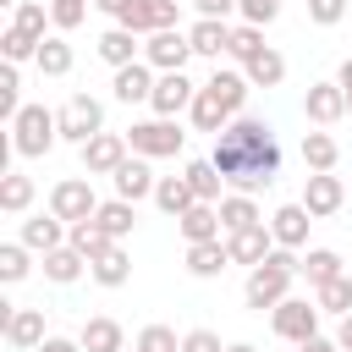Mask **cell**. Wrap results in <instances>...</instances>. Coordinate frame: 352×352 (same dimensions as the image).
<instances>
[{
    "instance_id": "obj_45",
    "label": "cell",
    "mask_w": 352,
    "mask_h": 352,
    "mask_svg": "<svg viewBox=\"0 0 352 352\" xmlns=\"http://www.w3.org/2000/svg\"><path fill=\"white\" fill-rule=\"evenodd\" d=\"M0 116H6V121L22 116V77H16L11 60H6V72H0Z\"/></svg>"
},
{
    "instance_id": "obj_39",
    "label": "cell",
    "mask_w": 352,
    "mask_h": 352,
    "mask_svg": "<svg viewBox=\"0 0 352 352\" xmlns=\"http://www.w3.org/2000/svg\"><path fill=\"white\" fill-rule=\"evenodd\" d=\"M11 28L33 33V38H50L44 28H55V22H50V6H38V0H16V6H11Z\"/></svg>"
},
{
    "instance_id": "obj_51",
    "label": "cell",
    "mask_w": 352,
    "mask_h": 352,
    "mask_svg": "<svg viewBox=\"0 0 352 352\" xmlns=\"http://www.w3.org/2000/svg\"><path fill=\"white\" fill-rule=\"evenodd\" d=\"M38 352H82V341H66V336H44Z\"/></svg>"
},
{
    "instance_id": "obj_10",
    "label": "cell",
    "mask_w": 352,
    "mask_h": 352,
    "mask_svg": "<svg viewBox=\"0 0 352 352\" xmlns=\"http://www.w3.org/2000/svg\"><path fill=\"white\" fill-rule=\"evenodd\" d=\"M226 248H231V264H264L270 253H275V231H270V220H253V226H242V231H226Z\"/></svg>"
},
{
    "instance_id": "obj_46",
    "label": "cell",
    "mask_w": 352,
    "mask_h": 352,
    "mask_svg": "<svg viewBox=\"0 0 352 352\" xmlns=\"http://www.w3.org/2000/svg\"><path fill=\"white\" fill-rule=\"evenodd\" d=\"M236 11H242V22H253V28H270V22L280 16V0H236Z\"/></svg>"
},
{
    "instance_id": "obj_26",
    "label": "cell",
    "mask_w": 352,
    "mask_h": 352,
    "mask_svg": "<svg viewBox=\"0 0 352 352\" xmlns=\"http://www.w3.org/2000/svg\"><path fill=\"white\" fill-rule=\"evenodd\" d=\"M82 270H88V258H82L72 242H60V248H50V253H44V280H55V286L82 280Z\"/></svg>"
},
{
    "instance_id": "obj_27",
    "label": "cell",
    "mask_w": 352,
    "mask_h": 352,
    "mask_svg": "<svg viewBox=\"0 0 352 352\" xmlns=\"http://www.w3.org/2000/svg\"><path fill=\"white\" fill-rule=\"evenodd\" d=\"M182 176H187V187L198 192V204H220V198H226V176H220L214 160H192Z\"/></svg>"
},
{
    "instance_id": "obj_57",
    "label": "cell",
    "mask_w": 352,
    "mask_h": 352,
    "mask_svg": "<svg viewBox=\"0 0 352 352\" xmlns=\"http://www.w3.org/2000/svg\"><path fill=\"white\" fill-rule=\"evenodd\" d=\"M121 352H138V346H121Z\"/></svg>"
},
{
    "instance_id": "obj_49",
    "label": "cell",
    "mask_w": 352,
    "mask_h": 352,
    "mask_svg": "<svg viewBox=\"0 0 352 352\" xmlns=\"http://www.w3.org/2000/svg\"><path fill=\"white\" fill-rule=\"evenodd\" d=\"M192 11H198V16H220V22H226V16L236 11V0H192Z\"/></svg>"
},
{
    "instance_id": "obj_44",
    "label": "cell",
    "mask_w": 352,
    "mask_h": 352,
    "mask_svg": "<svg viewBox=\"0 0 352 352\" xmlns=\"http://www.w3.org/2000/svg\"><path fill=\"white\" fill-rule=\"evenodd\" d=\"M50 22H55V33L82 28L88 22V0H50Z\"/></svg>"
},
{
    "instance_id": "obj_9",
    "label": "cell",
    "mask_w": 352,
    "mask_h": 352,
    "mask_svg": "<svg viewBox=\"0 0 352 352\" xmlns=\"http://www.w3.org/2000/svg\"><path fill=\"white\" fill-rule=\"evenodd\" d=\"M341 204H346L341 176H336V170H308V182H302V209H308L314 220H330Z\"/></svg>"
},
{
    "instance_id": "obj_50",
    "label": "cell",
    "mask_w": 352,
    "mask_h": 352,
    "mask_svg": "<svg viewBox=\"0 0 352 352\" xmlns=\"http://www.w3.org/2000/svg\"><path fill=\"white\" fill-rule=\"evenodd\" d=\"M297 352H341V341L336 336H308V341H297Z\"/></svg>"
},
{
    "instance_id": "obj_25",
    "label": "cell",
    "mask_w": 352,
    "mask_h": 352,
    "mask_svg": "<svg viewBox=\"0 0 352 352\" xmlns=\"http://www.w3.org/2000/svg\"><path fill=\"white\" fill-rule=\"evenodd\" d=\"M242 72H248V82H253V88H280V82H286V55L264 44L258 55H248V60H242Z\"/></svg>"
},
{
    "instance_id": "obj_21",
    "label": "cell",
    "mask_w": 352,
    "mask_h": 352,
    "mask_svg": "<svg viewBox=\"0 0 352 352\" xmlns=\"http://www.w3.org/2000/svg\"><path fill=\"white\" fill-rule=\"evenodd\" d=\"M226 264H231V248H226V236H214V242H187V275H198V280H214V275H226Z\"/></svg>"
},
{
    "instance_id": "obj_1",
    "label": "cell",
    "mask_w": 352,
    "mask_h": 352,
    "mask_svg": "<svg viewBox=\"0 0 352 352\" xmlns=\"http://www.w3.org/2000/svg\"><path fill=\"white\" fill-rule=\"evenodd\" d=\"M302 275V258L292 253V248H275L264 264H253L248 270V286H242V297H248V308H275V302H286L292 297V280Z\"/></svg>"
},
{
    "instance_id": "obj_3",
    "label": "cell",
    "mask_w": 352,
    "mask_h": 352,
    "mask_svg": "<svg viewBox=\"0 0 352 352\" xmlns=\"http://www.w3.org/2000/svg\"><path fill=\"white\" fill-rule=\"evenodd\" d=\"M126 143H132V154H143V160H170V154H182L187 132L176 126V116H148V121H132Z\"/></svg>"
},
{
    "instance_id": "obj_31",
    "label": "cell",
    "mask_w": 352,
    "mask_h": 352,
    "mask_svg": "<svg viewBox=\"0 0 352 352\" xmlns=\"http://www.w3.org/2000/svg\"><path fill=\"white\" fill-rule=\"evenodd\" d=\"M66 242H72V248H77V253H82L88 264H94L99 253H110V248H116V236H110V231H104L99 220H77V226L66 231Z\"/></svg>"
},
{
    "instance_id": "obj_23",
    "label": "cell",
    "mask_w": 352,
    "mask_h": 352,
    "mask_svg": "<svg viewBox=\"0 0 352 352\" xmlns=\"http://www.w3.org/2000/svg\"><path fill=\"white\" fill-rule=\"evenodd\" d=\"M77 341H82V352H121V346H126V330H121L110 314H94V319H82Z\"/></svg>"
},
{
    "instance_id": "obj_32",
    "label": "cell",
    "mask_w": 352,
    "mask_h": 352,
    "mask_svg": "<svg viewBox=\"0 0 352 352\" xmlns=\"http://www.w3.org/2000/svg\"><path fill=\"white\" fill-rule=\"evenodd\" d=\"M88 275H94L99 286H110V292H116V286H126V280H132V258H126V248L116 242L110 253H99V258L88 264Z\"/></svg>"
},
{
    "instance_id": "obj_7",
    "label": "cell",
    "mask_w": 352,
    "mask_h": 352,
    "mask_svg": "<svg viewBox=\"0 0 352 352\" xmlns=\"http://www.w3.org/2000/svg\"><path fill=\"white\" fill-rule=\"evenodd\" d=\"M143 60H148L154 72H187V60H192V38H187L182 28H160V33L143 38Z\"/></svg>"
},
{
    "instance_id": "obj_8",
    "label": "cell",
    "mask_w": 352,
    "mask_h": 352,
    "mask_svg": "<svg viewBox=\"0 0 352 352\" xmlns=\"http://www.w3.org/2000/svg\"><path fill=\"white\" fill-rule=\"evenodd\" d=\"M121 28H132L138 38H148L160 28H182V0H132L121 11Z\"/></svg>"
},
{
    "instance_id": "obj_2",
    "label": "cell",
    "mask_w": 352,
    "mask_h": 352,
    "mask_svg": "<svg viewBox=\"0 0 352 352\" xmlns=\"http://www.w3.org/2000/svg\"><path fill=\"white\" fill-rule=\"evenodd\" d=\"M55 143H60V116L44 110V104H22V116L11 121V154H22V160H44Z\"/></svg>"
},
{
    "instance_id": "obj_14",
    "label": "cell",
    "mask_w": 352,
    "mask_h": 352,
    "mask_svg": "<svg viewBox=\"0 0 352 352\" xmlns=\"http://www.w3.org/2000/svg\"><path fill=\"white\" fill-rule=\"evenodd\" d=\"M308 226H314V214L302 209V198H297V204H280V209L270 214L275 248H292V253H302V248H308Z\"/></svg>"
},
{
    "instance_id": "obj_36",
    "label": "cell",
    "mask_w": 352,
    "mask_h": 352,
    "mask_svg": "<svg viewBox=\"0 0 352 352\" xmlns=\"http://www.w3.org/2000/svg\"><path fill=\"white\" fill-rule=\"evenodd\" d=\"M33 66H38L44 77H66V72H72V44H66L60 33H50V38L38 44V55H33Z\"/></svg>"
},
{
    "instance_id": "obj_33",
    "label": "cell",
    "mask_w": 352,
    "mask_h": 352,
    "mask_svg": "<svg viewBox=\"0 0 352 352\" xmlns=\"http://www.w3.org/2000/svg\"><path fill=\"white\" fill-rule=\"evenodd\" d=\"M187 116H192V126H198V132H226V121H231V110H226L209 88H198V99L187 104Z\"/></svg>"
},
{
    "instance_id": "obj_41",
    "label": "cell",
    "mask_w": 352,
    "mask_h": 352,
    "mask_svg": "<svg viewBox=\"0 0 352 352\" xmlns=\"http://www.w3.org/2000/svg\"><path fill=\"white\" fill-rule=\"evenodd\" d=\"M38 44H44V38H33V33H22V28H11V22H6V33H0V50H6V60H11V66H22V60H33V55H38Z\"/></svg>"
},
{
    "instance_id": "obj_47",
    "label": "cell",
    "mask_w": 352,
    "mask_h": 352,
    "mask_svg": "<svg viewBox=\"0 0 352 352\" xmlns=\"http://www.w3.org/2000/svg\"><path fill=\"white\" fill-rule=\"evenodd\" d=\"M346 16V0H308V22H319V28H336Z\"/></svg>"
},
{
    "instance_id": "obj_55",
    "label": "cell",
    "mask_w": 352,
    "mask_h": 352,
    "mask_svg": "<svg viewBox=\"0 0 352 352\" xmlns=\"http://www.w3.org/2000/svg\"><path fill=\"white\" fill-rule=\"evenodd\" d=\"M226 352H258V346H253V341H231Z\"/></svg>"
},
{
    "instance_id": "obj_56",
    "label": "cell",
    "mask_w": 352,
    "mask_h": 352,
    "mask_svg": "<svg viewBox=\"0 0 352 352\" xmlns=\"http://www.w3.org/2000/svg\"><path fill=\"white\" fill-rule=\"evenodd\" d=\"M346 116H352V94H346Z\"/></svg>"
},
{
    "instance_id": "obj_4",
    "label": "cell",
    "mask_w": 352,
    "mask_h": 352,
    "mask_svg": "<svg viewBox=\"0 0 352 352\" xmlns=\"http://www.w3.org/2000/svg\"><path fill=\"white\" fill-rule=\"evenodd\" d=\"M55 116H60V138H66V143H77V148H82L88 138H99V132H104V104H99L94 94H72Z\"/></svg>"
},
{
    "instance_id": "obj_12",
    "label": "cell",
    "mask_w": 352,
    "mask_h": 352,
    "mask_svg": "<svg viewBox=\"0 0 352 352\" xmlns=\"http://www.w3.org/2000/svg\"><path fill=\"white\" fill-rule=\"evenodd\" d=\"M302 116H308L314 126H336V121L346 116V88H341V82H308Z\"/></svg>"
},
{
    "instance_id": "obj_52",
    "label": "cell",
    "mask_w": 352,
    "mask_h": 352,
    "mask_svg": "<svg viewBox=\"0 0 352 352\" xmlns=\"http://www.w3.org/2000/svg\"><path fill=\"white\" fill-rule=\"evenodd\" d=\"M336 341H341V352H352V314H341V324H336Z\"/></svg>"
},
{
    "instance_id": "obj_38",
    "label": "cell",
    "mask_w": 352,
    "mask_h": 352,
    "mask_svg": "<svg viewBox=\"0 0 352 352\" xmlns=\"http://www.w3.org/2000/svg\"><path fill=\"white\" fill-rule=\"evenodd\" d=\"M314 302L324 308V314H352V275H336V280H324V286H314Z\"/></svg>"
},
{
    "instance_id": "obj_11",
    "label": "cell",
    "mask_w": 352,
    "mask_h": 352,
    "mask_svg": "<svg viewBox=\"0 0 352 352\" xmlns=\"http://www.w3.org/2000/svg\"><path fill=\"white\" fill-rule=\"evenodd\" d=\"M192 99H198V88L187 82V72H160L154 77V94H148V110L154 116H182Z\"/></svg>"
},
{
    "instance_id": "obj_6",
    "label": "cell",
    "mask_w": 352,
    "mask_h": 352,
    "mask_svg": "<svg viewBox=\"0 0 352 352\" xmlns=\"http://www.w3.org/2000/svg\"><path fill=\"white\" fill-rule=\"evenodd\" d=\"M50 214H60L66 226L94 220V214H99V198H94L88 176H66V182H55V187H50Z\"/></svg>"
},
{
    "instance_id": "obj_48",
    "label": "cell",
    "mask_w": 352,
    "mask_h": 352,
    "mask_svg": "<svg viewBox=\"0 0 352 352\" xmlns=\"http://www.w3.org/2000/svg\"><path fill=\"white\" fill-rule=\"evenodd\" d=\"M182 352H226V346H220V336H214V330H204V324H198V330H187V336H182Z\"/></svg>"
},
{
    "instance_id": "obj_34",
    "label": "cell",
    "mask_w": 352,
    "mask_h": 352,
    "mask_svg": "<svg viewBox=\"0 0 352 352\" xmlns=\"http://www.w3.org/2000/svg\"><path fill=\"white\" fill-rule=\"evenodd\" d=\"M94 220H99V226L121 242V236H132V226H138V204H126V198H104Z\"/></svg>"
},
{
    "instance_id": "obj_43",
    "label": "cell",
    "mask_w": 352,
    "mask_h": 352,
    "mask_svg": "<svg viewBox=\"0 0 352 352\" xmlns=\"http://www.w3.org/2000/svg\"><path fill=\"white\" fill-rule=\"evenodd\" d=\"M132 346H138V352H182V336H176L170 324H143Z\"/></svg>"
},
{
    "instance_id": "obj_35",
    "label": "cell",
    "mask_w": 352,
    "mask_h": 352,
    "mask_svg": "<svg viewBox=\"0 0 352 352\" xmlns=\"http://www.w3.org/2000/svg\"><path fill=\"white\" fill-rule=\"evenodd\" d=\"M302 275H308V286H324V280L346 275V264H341L336 248H308V253H302Z\"/></svg>"
},
{
    "instance_id": "obj_20",
    "label": "cell",
    "mask_w": 352,
    "mask_h": 352,
    "mask_svg": "<svg viewBox=\"0 0 352 352\" xmlns=\"http://www.w3.org/2000/svg\"><path fill=\"white\" fill-rule=\"evenodd\" d=\"M66 231H72V226H66L60 214H28V220H22V231H16V242H28L33 253H50V248H60V242H66Z\"/></svg>"
},
{
    "instance_id": "obj_19",
    "label": "cell",
    "mask_w": 352,
    "mask_h": 352,
    "mask_svg": "<svg viewBox=\"0 0 352 352\" xmlns=\"http://www.w3.org/2000/svg\"><path fill=\"white\" fill-rule=\"evenodd\" d=\"M204 88H209V94H214V99H220L231 116H242V110H248V94H253L248 72H231V66H214V77H209Z\"/></svg>"
},
{
    "instance_id": "obj_42",
    "label": "cell",
    "mask_w": 352,
    "mask_h": 352,
    "mask_svg": "<svg viewBox=\"0 0 352 352\" xmlns=\"http://www.w3.org/2000/svg\"><path fill=\"white\" fill-rule=\"evenodd\" d=\"M264 50V28H253V22H236L231 28V44H226V55L231 60H248V55H258Z\"/></svg>"
},
{
    "instance_id": "obj_37",
    "label": "cell",
    "mask_w": 352,
    "mask_h": 352,
    "mask_svg": "<svg viewBox=\"0 0 352 352\" xmlns=\"http://www.w3.org/2000/svg\"><path fill=\"white\" fill-rule=\"evenodd\" d=\"M253 220H264L258 204H253V192H226V198H220V226H226V231H242V226H253Z\"/></svg>"
},
{
    "instance_id": "obj_30",
    "label": "cell",
    "mask_w": 352,
    "mask_h": 352,
    "mask_svg": "<svg viewBox=\"0 0 352 352\" xmlns=\"http://www.w3.org/2000/svg\"><path fill=\"white\" fill-rule=\"evenodd\" d=\"M336 160H341V143H336L324 126L302 132V165H308V170H336Z\"/></svg>"
},
{
    "instance_id": "obj_15",
    "label": "cell",
    "mask_w": 352,
    "mask_h": 352,
    "mask_svg": "<svg viewBox=\"0 0 352 352\" xmlns=\"http://www.w3.org/2000/svg\"><path fill=\"white\" fill-rule=\"evenodd\" d=\"M154 66L148 60H132V66H116V77H110V88H116V99L121 104H148V94H154Z\"/></svg>"
},
{
    "instance_id": "obj_28",
    "label": "cell",
    "mask_w": 352,
    "mask_h": 352,
    "mask_svg": "<svg viewBox=\"0 0 352 352\" xmlns=\"http://www.w3.org/2000/svg\"><path fill=\"white\" fill-rule=\"evenodd\" d=\"M154 204H160L170 220H182V214L198 204V192L187 187V176H160V182H154Z\"/></svg>"
},
{
    "instance_id": "obj_53",
    "label": "cell",
    "mask_w": 352,
    "mask_h": 352,
    "mask_svg": "<svg viewBox=\"0 0 352 352\" xmlns=\"http://www.w3.org/2000/svg\"><path fill=\"white\" fill-rule=\"evenodd\" d=\"M94 6H99V11H104V16H116V22H121V11H126V6H132V0H94Z\"/></svg>"
},
{
    "instance_id": "obj_54",
    "label": "cell",
    "mask_w": 352,
    "mask_h": 352,
    "mask_svg": "<svg viewBox=\"0 0 352 352\" xmlns=\"http://www.w3.org/2000/svg\"><path fill=\"white\" fill-rule=\"evenodd\" d=\"M336 82H341V88H346V94H352V55H346V60H341V72H336Z\"/></svg>"
},
{
    "instance_id": "obj_16",
    "label": "cell",
    "mask_w": 352,
    "mask_h": 352,
    "mask_svg": "<svg viewBox=\"0 0 352 352\" xmlns=\"http://www.w3.org/2000/svg\"><path fill=\"white\" fill-rule=\"evenodd\" d=\"M110 182H116V198L138 204V198H154V182H160V176L148 170V160H143V154H126V160H121V170H116Z\"/></svg>"
},
{
    "instance_id": "obj_40",
    "label": "cell",
    "mask_w": 352,
    "mask_h": 352,
    "mask_svg": "<svg viewBox=\"0 0 352 352\" xmlns=\"http://www.w3.org/2000/svg\"><path fill=\"white\" fill-rule=\"evenodd\" d=\"M28 253H33L28 242H0V280H6V286L28 280V270H33V264H28Z\"/></svg>"
},
{
    "instance_id": "obj_5",
    "label": "cell",
    "mask_w": 352,
    "mask_h": 352,
    "mask_svg": "<svg viewBox=\"0 0 352 352\" xmlns=\"http://www.w3.org/2000/svg\"><path fill=\"white\" fill-rule=\"evenodd\" d=\"M319 319H324V308L319 302H308V297H286V302H275L270 308V324H275V336L280 341H308V336H319Z\"/></svg>"
},
{
    "instance_id": "obj_29",
    "label": "cell",
    "mask_w": 352,
    "mask_h": 352,
    "mask_svg": "<svg viewBox=\"0 0 352 352\" xmlns=\"http://www.w3.org/2000/svg\"><path fill=\"white\" fill-rule=\"evenodd\" d=\"M176 226H182V236H187V242H214V236L226 231V226H220V204H192Z\"/></svg>"
},
{
    "instance_id": "obj_18",
    "label": "cell",
    "mask_w": 352,
    "mask_h": 352,
    "mask_svg": "<svg viewBox=\"0 0 352 352\" xmlns=\"http://www.w3.org/2000/svg\"><path fill=\"white\" fill-rule=\"evenodd\" d=\"M99 60H104V66H132V60H143V38L116 22V28L99 33Z\"/></svg>"
},
{
    "instance_id": "obj_13",
    "label": "cell",
    "mask_w": 352,
    "mask_h": 352,
    "mask_svg": "<svg viewBox=\"0 0 352 352\" xmlns=\"http://www.w3.org/2000/svg\"><path fill=\"white\" fill-rule=\"evenodd\" d=\"M126 138H116V132H99V138H88L82 143V170L88 176H116L121 170V160H126Z\"/></svg>"
},
{
    "instance_id": "obj_22",
    "label": "cell",
    "mask_w": 352,
    "mask_h": 352,
    "mask_svg": "<svg viewBox=\"0 0 352 352\" xmlns=\"http://www.w3.org/2000/svg\"><path fill=\"white\" fill-rule=\"evenodd\" d=\"M187 38H192V55L220 60V55H226V44H231V22H220V16H198V22L187 28Z\"/></svg>"
},
{
    "instance_id": "obj_24",
    "label": "cell",
    "mask_w": 352,
    "mask_h": 352,
    "mask_svg": "<svg viewBox=\"0 0 352 352\" xmlns=\"http://www.w3.org/2000/svg\"><path fill=\"white\" fill-rule=\"evenodd\" d=\"M33 198H38V182L28 170H0V209L6 214H28Z\"/></svg>"
},
{
    "instance_id": "obj_17",
    "label": "cell",
    "mask_w": 352,
    "mask_h": 352,
    "mask_svg": "<svg viewBox=\"0 0 352 352\" xmlns=\"http://www.w3.org/2000/svg\"><path fill=\"white\" fill-rule=\"evenodd\" d=\"M0 324H6V341L16 352H38L44 346V308H11Z\"/></svg>"
}]
</instances>
